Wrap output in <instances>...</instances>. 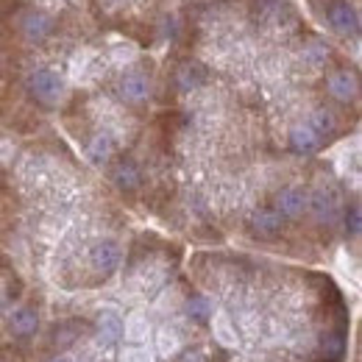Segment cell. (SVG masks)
I'll return each mask as SVG.
<instances>
[{
    "label": "cell",
    "mask_w": 362,
    "mask_h": 362,
    "mask_svg": "<svg viewBox=\"0 0 362 362\" xmlns=\"http://www.w3.org/2000/svg\"><path fill=\"white\" fill-rule=\"evenodd\" d=\"M148 332H151V326H148V315L145 313H132L123 320V337L129 343H134V346H139L142 340H148Z\"/></svg>",
    "instance_id": "15"
},
{
    "label": "cell",
    "mask_w": 362,
    "mask_h": 362,
    "mask_svg": "<svg viewBox=\"0 0 362 362\" xmlns=\"http://www.w3.org/2000/svg\"><path fill=\"white\" fill-rule=\"evenodd\" d=\"M20 28H23V37L28 40V42H42L50 37V31H53V17L42 11V8H31L25 17H23V23H20Z\"/></svg>",
    "instance_id": "5"
},
{
    "label": "cell",
    "mask_w": 362,
    "mask_h": 362,
    "mask_svg": "<svg viewBox=\"0 0 362 362\" xmlns=\"http://www.w3.org/2000/svg\"><path fill=\"white\" fill-rule=\"evenodd\" d=\"M132 284H134L142 296H153V293L165 284V268H162V265H142V268L134 273Z\"/></svg>",
    "instance_id": "9"
},
{
    "label": "cell",
    "mask_w": 362,
    "mask_h": 362,
    "mask_svg": "<svg viewBox=\"0 0 362 362\" xmlns=\"http://www.w3.org/2000/svg\"><path fill=\"white\" fill-rule=\"evenodd\" d=\"M187 315L192 317V320H204V317L212 315V307H209V301L204 296H198V298H192L187 304Z\"/></svg>",
    "instance_id": "24"
},
{
    "label": "cell",
    "mask_w": 362,
    "mask_h": 362,
    "mask_svg": "<svg viewBox=\"0 0 362 362\" xmlns=\"http://www.w3.org/2000/svg\"><path fill=\"white\" fill-rule=\"evenodd\" d=\"M50 362H76L73 357H56V360H50Z\"/></svg>",
    "instance_id": "32"
},
{
    "label": "cell",
    "mask_w": 362,
    "mask_h": 362,
    "mask_svg": "<svg viewBox=\"0 0 362 362\" xmlns=\"http://www.w3.org/2000/svg\"><path fill=\"white\" fill-rule=\"evenodd\" d=\"M251 228L257 234H276L281 228V215L276 209H259L254 218H251Z\"/></svg>",
    "instance_id": "17"
},
{
    "label": "cell",
    "mask_w": 362,
    "mask_h": 362,
    "mask_svg": "<svg viewBox=\"0 0 362 362\" xmlns=\"http://www.w3.org/2000/svg\"><path fill=\"white\" fill-rule=\"evenodd\" d=\"M323 349H329V357H340V351H343V340L334 337V334H329V337L323 340Z\"/></svg>",
    "instance_id": "26"
},
{
    "label": "cell",
    "mask_w": 362,
    "mask_h": 362,
    "mask_svg": "<svg viewBox=\"0 0 362 362\" xmlns=\"http://www.w3.org/2000/svg\"><path fill=\"white\" fill-rule=\"evenodd\" d=\"M37 313L34 310H28V307H17V310H11V315H8V332L11 334H17V337H28V334H34L37 332Z\"/></svg>",
    "instance_id": "12"
},
{
    "label": "cell",
    "mask_w": 362,
    "mask_h": 362,
    "mask_svg": "<svg viewBox=\"0 0 362 362\" xmlns=\"http://www.w3.org/2000/svg\"><path fill=\"white\" fill-rule=\"evenodd\" d=\"M326 87L332 92V98H337V100H351V98H357V78L351 76V73H346V70H340V73H332L329 76V81H326Z\"/></svg>",
    "instance_id": "11"
},
{
    "label": "cell",
    "mask_w": 362,
    "mask_h": 362,
    "mask_svg": "<svg viewBox=\"0 0 362 362\" xmlns=\"http://www.w3.org/2000/svg\"><path fill=\"white\" fill-rule=\"evenodd\" d=\"M120 245L115 240H100L90 248V268L98 276H112V273L120 268Z\"/></svg>",
    "instance_id": "3"
},
{
    "label": "cell",
    "mask_w": 362,
    "mask_h": 362,
    "mask_svg": "<svg viewBox=\"0 0 362 362\" xmlns=\"http://www.w3.org/2000/svg\"><path fill=\"white\" fill-rule=\"evenodd\" d=\"M139 170H136L134 162H123V165H117V170H115V184L120 187V189H136L139 187Z\"/></svg>",
    "instance_id": "18"
},
{
    "label": "cell",
    "mask_w": 362,
    "mask_h": 362,
    "mask_svg": "<svg viewBox=\"0 0 362 362\" xmlns=\"http://www.w3.org/2000/svg\"><path fill=\"white\" fill-rule=\"evenodd\" d=\"M310 206H313V212H315L320 223H334L337 215H340V204H337V195L332 189H317L310 198Z\"/></svg>",
    "instance_id": "8"
},
{
    "label": "cell",
    "mask_w": 362,
    "mask_h": 362,
    "mask_svg": "<svg viewBox=\"0 0 362 362\" xmlns=\"http://www.w3.org/2000/svg\"><path fill=\"white\" fill-rule=\"evenodd\" d=\"M201 81H204V73H201L198 64H187V67H181L179 84L184 87V90H195V87H201Z\"/></svg>",
    "instance_id": "23"
},
{
    "label": "cell",
    "mask_w": 362,
    "mask_h": 362,
    "mask_svg": "<svg viewBox=\"0 0 362 362\" xmlns=\"http://www.w3.org/2000/svg\"><path fill=\"white\" fill-rule=\"evenodd\" d=\"M326 20H329V25H332L337 34H357V31H360V14H357L346 0H332Z\"/></svg>",
    "instance_id": "4"
},
{
    "label": "cell",
    "mask_w": 362,
    "mask_h": 362,
    "mask_svg": "<svg viewBox=\"0 0 362 362\" xmlns=\"http://www.w3.org/2000/svg\"><path fill=\"white\" fill-rule=\"evenodd\" d=\"M326 59H329V50H326L323 45H317V42L304 50V62H307V64H313V67H320Z\"/></svg>",
    "instance_id": "25"
},
{
    "label": "cell",
    "mask_w": 362,
    "mask_h": 362,
    "mask_svg": "<svg viewBox=\"0 0 362 362\" xmlns=\"http://www.w3.org/2000/svg\"><path fill=\"white\" fill-rule=\"evenodd\" d=\"M106 70V59L95 50H78L73 59H70V78L78 81V84H87L100 78Z\"/></svg>",
    "instance_id": "2"
},
{
    "label": "cell",
    "mask_w": 362,
    "mask_h": 362,
    "mask_svg": "<svg viewBox=\"0 0 362 362\" xmlns=\"http://www.w3.org/2000/svg\"><path fill=\"white\" fill-rule=\"evenodd\" d=\"M351 231H354V234L360 231V209H354V212H351Z\"/></svg>",
    "instance_id": "31"
},
{
    "label": "cell",
    "mask_w": 362,
    "mask_h": 362,
    "mask_svg": "<svg viewBox=\"0 0 362 362\" xmlns=\"http://www.w3.org/2000/svg\"><path fill=\"white\" fill-rule=\"evenodd\" d=\"M28 92H31L40 103L56 106V103L64 98L67 84H64V78H62L59 73H53V70H34V73L28 76Z\"/></svg>",
    "instance_id": "1"
},
{
    "label": "cell",
    "mask_w": 362,
    "mask_h": 362,
    "mask_svg": "<svg viewBox=\"0 0 362 362\" xmlns=\"http://www.w3.org/2000/svg\"><path fill=\"white\" fill-rule=\"evenodd\" d=\"M181 362H206V354L204 351H184V357H181Z\"/></svg>",
    "instance_id": "30"
},
{
    "label": "cell",
    "mask_w": 362,
    "mask_h": 362,
    "mask_svg": "<svg viewBox=\"0 0 362 362\" xmlns=\"http://www.w3.org/2000/svg\"><path fill=\"white\" fill-rule=\"evenodd\" d=\"M307 206H310V195L298 187H287L276 195V212L281 218H298V215H304Z\"/></svg>",
    "instance_id": "6"
},
{
    "label": "cell",
    "mask_w": 362,
    "mask_h": 362,
    "mask_svg": "<svg viewBox=\"0 0 362 362\" xmlns=\"http://www.w3.org/2000/svg\"><path fill=\"white\" fill-rule=\"evenodd\" d=\"M112 148H115V136L106 134V132H100V134H95L90 139V145H87V156H90L92 165H106V162L112 159Z\"/></svg>",
    "instance_id": "14"
},
{
    "label": "cell",
    "mask_w": 362,
    "mask_h": 362,
    "mask_svg": "<svg viewBox=\"0 0 362 362\" xmlns=\"http://www.w3.org/2000/svg\"><path fill=\"white\" fill-rule=\"evenodd\" d=\"M117 92L126 103H142L151 95V81H148L145 73H126L117 84Z\"/></svg>",
    "instance_id": "7"
},
{
    "label": "cell",
    "mask_w": 362,
    "mask_h": 362,
    "mask_svg": "<svg viewBox=\"0 0 362 362\" xmlns=\"http://www.w3.org/2000/svg\"><path fill=\"white\" fill-rule=\"evenodd\" d=\"M23 179L28 181L31 187H42L45 179H47L45 165H42V162H37V159H28V162H25V168H23Z\"/></svg>",
    "instance_id": "22"
},
{
    "label": "cell",
    "mask_w": 362,
    "mask_h": 362,
    "mask_svg": "<svg viewBox=\"0 0 362 362\" xmlns=\"http://www.w3.org/2000/svg\"><path fill=\"white\" fill-rule=\"evenodd\" d=\"M290 142H293L296 151L310 153V151H315L317 145H320V136L315 134V129H313L310 123H301V126H296V129L290 132Z\"/></svg>",
    "instance_id": "16"
},
{
    "label": "cell",
    "mask_w": 362,
    "mask_h": 362,
    "mask_svg": "<svg viewBox=\"0 0 362 362\" xmlns=\"http://www.w3.org/2000/svg\"><path fill=\"white\" fill-rule=\"evenodd\" d=\"M106 59L115 64V67H123V64H132L136 59V47L132 42H115V45L109 47V53H106Z\"/></svg>",
    "instance_id": "20"
},
{
    "label": "cell",
    "mask_w": 362,
    "mask_h": 362,
    "mask_svg": "<svg viewBox=\"0 0 362 362\" xmlns=\"http://www.w3.org/2000/svg\"><path fill=\"white\" fill-rule=\"evenodd\" d=\"M179 349H181V340L173 329H168V326H165V329H159V332H156V351H159L162 357H173Z\"/></svg>",
    "instance_id": "19"
},
{
    "label": "cell",
    "mask_w": 362,
    "mask_h": 362,
    "mask_svg": "<svg viewBox=\"0 0 362 362\" xmlns=\"http://www.w3.org/2000/svg\"><path fill=\"white\" fill-rule=\"evenodd\" d=\"M310 126L315 129V134L323 139L326 134H332L334 132V115L332 112H326V109H317L313 112V117H310Z\"/></svg>",
    "instance_id": "21"
},
{
    "label": "cell",
    "mask_w": 362,
    "mask_h": 362,
    "mask_svg": "<svg viewBox=\"0 0 362 362\" xmlns=\"http://www.w3.org/2000/svg\"><path fill=\"white\" fill-rule=\"evenodd\" d=\"M120 362H148V357H145V351H139V349H126V351L120 354Z\"/></svg>",
    "instance_id": "27"
},
{
    "label": "cell",
    "mask_w": 362,
    "mask_h": 362,
    "mask_svg": "<svg viewBox=\"0 0 362 362\" xmlns=\"http://www.w3.org/2000/svg\"><path fill=\"white\" fill-rule=\"evenodd\" d=\"M212 334L223 349H237V343H240L237 329H234V323H231V317L226 313H215L212 315Z\"/></svg>",
    "instance_id": "13"
},
{
    "label": "cell",
    "mask_w": 362,
    "mask_h": 362,
    "mask_svg": "<svg viewBox=\"0 0 362 362\" xmlns=\"http://www.w3.org/2000/svg\"><path fill=\"white\" fill-rule=\"evenodd\" d=\"M14 156V145L11 142H0V165H6Z\"/></svg>",
    "instance_id": "29"
},
{
    "label": "cell",
    "mask_w": 362,
    "mask_h": 362,
    "mask_svg": "<svg viewBox=\"0 0 362 362\" xmlns=\"http://www.w3.org/2000/svg\"><path fill=\"white\" fill-rule=\"evenodd\" d=\"M100 6H103V11H109V14H115V11H120V8H126V0H100Z\"/></svg>",
    "instance_id": "28"
},
{
    "label": "cell",
    "mask_w": 362,
    "mask_h": 362,
    "mask_svg": "<svg viewBox=\"0 0 362 362\" xmlns=\"http://www.w3.org/2000/svg\"><path fill=\"white\" fill-rule=\"evenodd\" d=\"M98 337L103 346H115L117 340H123V317L115 310H106L98 317Z\"/></svg>",
    "instance_id": "10"
}]
</instances>
